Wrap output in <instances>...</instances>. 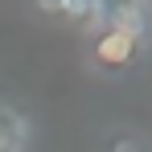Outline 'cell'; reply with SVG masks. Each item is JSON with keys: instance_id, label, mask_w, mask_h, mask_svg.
<instances>
[{"instance_id": "obj_2", "label": "cell", "mask_w": 152, "mask_h": 152, "mask_svg": "<svg viewBox=\"0 0 152 152\" xmlns=\"http://www.w3.org/2000/svg\"><path fill=\"white\" fill-rule=\"evenodd\" d=\"M25 144H29V119L17 107L0 103V152H25Z\"/></svg>"}, {"instance_id": "obj_3", "label": "cell", "mask_w": 152, "mask_h": 152, "mask_svg": "<svg viewBox=\"0 0 152 152\" xmlns=\"http://www.w3.org/2000/svg\"><path fill=\"white\" fill-rule=\"evenodd\" d=\"M45 17H66V21H74L82 12H91L95 8V0H33Z\"/></svg>"}, {"instance_id": "obj_1", "label": "cell", "mask_w": 152, "mask_h": 152, "mask_svg": "<svg viewBox=\"0 0 152 152\" xmlns=\"http://www.w3.org/2000/svg\"><path fill=\"white\" fill-rule=\"evenodd\" d=\"M148 37V17L140 4H115L103 21L99 37H95V62L99 70H127L136 58H140V45Z\"/></svg>"}, {"instance_id": "obj_4", "label": "cell", "mask_w": 152, "mask_h": 152, "mask_svg": "<svg viewBox=\"0 0 152 152\" xmlns=\"http://www.w3.org/2000/svg\"><path fill=\"white\" fill-rule=\"evenodd\" d=\"M107 152H144V144H140V140H136L132 132H119V136H115V140L107 144Z\"/></svg>"}]
</instances>
